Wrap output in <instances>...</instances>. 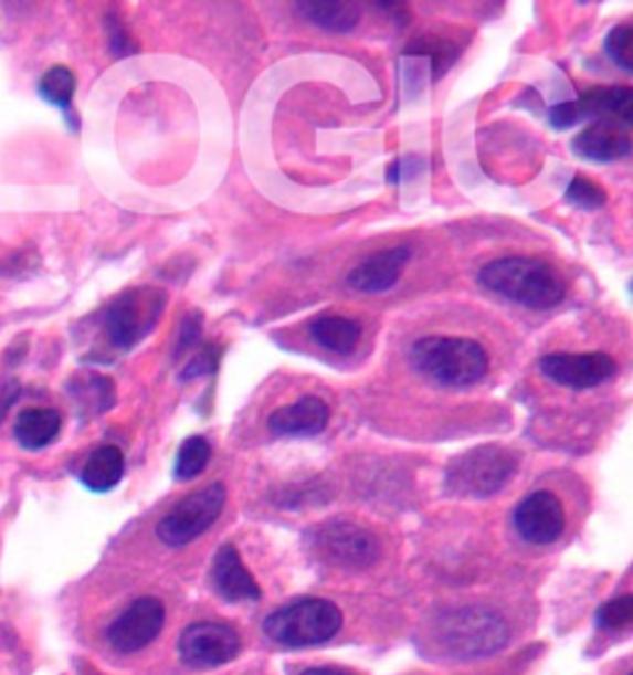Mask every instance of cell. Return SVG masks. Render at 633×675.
<instances>
[{"label":"cell","mask_w":633,"mask_h":675,"mask_svg":"<svg viewBox=\"0 0 633 675\" xmlns=\"http://www.w3.org/2000/svg\"><path fill=\"white\" fill-rule=\"evenodd\" d=\"M238 653H241V636L228 623H193L179 639V658L189 668L225 666V663L238 658Z\"/></svg>","instance_id":"cell-9"},{"label":"cell","mask_w":633,"mask_h":675,"mask_svg":"<svg viewBox=\"0 0 633 675\" xmlns=\"http://www.w3.org/2000/svg\"><path fill=\"white\" fill-rule=\"evenodd\" d=\"M70 393L80 409H89V413H105L114 407V383L99 373H85L70 381Z\"/></svg>","instance_id":"cell-22"},{"label":"cell","mask_w":633,"mask_h":675,"mask_svg":"<svg viewBox=\"0 0 633 675\" xmlns=\"http://www.w3.org/2000/svg\"><path fill=\"white\" fill-rule=\"evenodd\" d=\"M75 89H77L75 72L65 65L50 67L45 75L40 77V85H38L40 97H43L48 104H53V107L57 109H70L72 99H75Z\"/></svg>","instance_id":"cell-25"},{"label":"cell","mask_w":633,"mask_h":675,"mask_svg":"<svg viewBox=\"0 0 633 675\" xmlns=\"http://www.w3.org/2000/svg\"><path fill=\"white\" fill-rule=\"evenodd\" d=\"M218 363H221V349L215 345H205L199 349V355L193 357V361H189V367L181 371V381H191L196 377H203V373H213L218 371Z\"/></svg>","instance_id":"cell-30"},{"label":"cell","mask_w":633,"mask_h":675,"mask_svg":"<svg viewBox=\"0 0 633 675\" xmlns=\"http://www.w3.org/2000/svg\"><path fill=\"white\" fill-rule=\"evenodd\" d=\"M520 467V453L485 443L461 453L445 467V493L455 497H490L500 493Z\"/></svg>","instance_id":"cell-3"},{"label":"cell","mask_w":633,"mask_h":675,"mask_svg":"<svg viewBox=\"0 0 633 675\" xmlns=\"http://www.w3.org/2000/svg\"><path fill=\"white\" fill-rule=\"evenodd\" d=\"M201 331H203V315L199 309H191L189 315L183 317L181 327H179V337H176V345H173V359L183 357L186 351L196 347V341L201 339Z\"/></svg>","instance_id":"cell-29"},{"label":"cell","mask_w":633,"mask_h":675,"mask_svg":"<svg viewBox=\"0 0 633 675\" xmlns=\"http://www.w3.org/2000/svg\"><path fill=\"white\" fill-rule=\"evenodd\" d=\"M409 361L423 377L451 389L473 387L485 379L487 369H490V357H487L485 347L471 337L416 339L409 349Z\"/></svg>","instance_id":"cell-2"},{"label":"cell","mask_w":633,"mask_h":675,"mask_svg":"<svg viewBox=\"0 0 633 675\" xmlns=\"http://www.w3.org/2000/svg\"><path fill=\"white\" fill-rule=\"evenodd\" d=\"M270 641L287 648H307L327 643L341 629V611L327 599H299L265 619Z\"/></svg>","instance_id":"cell-5"},{"label":"cell","mask_w":633,"mask_h":675,"mask_svg":"<svg viewBox=\"0 0 633 675\" xmlns=\"http://www.w3.org/2000/svg\"><path fill=\"white\" fill-rule=\"evenodd\" d=\"M579 122H584L581 119V112H579V104H577V99L572 102H559V104H555L552 109H549V124H552L555 129H569V127H574V124H579Z\"/></svg>","instance_id":"cell-31"},{"label":"cell","mask_w":633,"mask_h":675,"mask_svg":"<svg viewBox=\"0 0 633 675\" xmlns=\"http://www.w3.org/2000/svg\"><path fill=\"white\" fill-rule=\"evenodd\" d=\"M458 52L461 48H455L453 40H445L441 35H421L407 48V55L429 57L433 80H441L451 70L453 62L458 60Z\"/></svg>","instance_id":"cell-23"},{"label":"cell","mask_w":633,"mask_h":675,"mask_svg":"<svg viewBox=\"0 0 633 675\" xmlns=\"http://www.w3.org/2000/svg\"><path fill=\"white\" fill-rule=\"evenodd\" d=\"M481 285L527 309H552L567 297V283L545 260L500 257L477 273Z\"/></svg>","instance_id":"cell-1"},{"label":"cell","mask_w":633,"mask_h":675,"mask_svg":"<svg viewBox=\"0 0 633 675\" xmlns=\"http://www.w3.org/2000/svg\"><path fill=\"white\" fill-rule=\"evenodd\" d=\"M166 293L144 285L122 293L105 312V335L114 349L129 351L147 339L166 309Z\"/></svg>","instance_id":"cell-6"},{"label":"cell","mask_w":633,"mask_h":675,"mask_svg":"<svg viewBox=\"0 0 633 675\" xmlns=\"http://www.w3.org/2000/svg\"><path fill=\"white\" fill-rule=\"evenodd\" d=\"M631 619H633V597L631 594L611 599L597 611V623L601 629H609V631L626 629Z\"/></svg>","instance_id":"cell-28"},{"label":"cell","mask_w":633,"mask_h":675,"mask_svg":"<svg viewBox=\"0 0 633 675\" xmlns=\"http://www.w3.org/2000/svg\"><path fill=\"white\" fill-rule=\"evenodd\" d=\"M225 500L228 491L223 483H213L199 493L183 497L179 505L163 515L157 527L159 539L169 547L191 545L193 539H199L215 525V519L223 513Z\"/></svg>","instance_id":"cell-7"},{"label":"cell","mask_w":633,"mask_h":675,"mask_svg":"<svg viewBox=\"0 0 633 675\" xmlns=\"http://www.w3.org/2000/svg\"><path fill=\"white\" fill-rule=\"evenodd\" d=\"M315 552L329 565L347 569H367L381 555V542L371 529L349 519H329L309 532Z\"/></svg>","instance_id":"cell-8"},{"label":"cell","mask_w":633,"mask_h":675,"mask_svg":"<svg viewBox=\"0 0 633 675\" xmlns=\"http://www.w3.org/2000/svg\"><path fill=\"white\" fill-rule=\"evenodd\" d=\"M213 449L209 439H203V435H191V439H186L181 443L179 453H176V463H173V477L181 483H189L193 477H199L205 467L211 463Z\"/></svg>","instance_id":"cell-24"},{"label":"cell","mask_w":633,"mask_h":675,"mask_svg":"<svg viewBox=\"0 0 633 675\" xmlns=\"http://www.w3.org/2000/svg\"><path fill=\"white\" fill-rule=\"evenodd\" d=\"M513 525L525 542L537 547L552 545L562 537L567 527L565 505L549 491L529 493L525 500L515 507Z\"/></svg>","instance_id":"cell-12"},{"label":"cell","mask_w":633,"mask_h":675,"mask_svg":"<svg viewBox=\"0 0 633 675\" xmlns=\"http://www.w3.org/2000/svg\"><path fill=\"white\" fill-rule=\"evenodd\" d=\"M565 201L569 205L579 208V211H599V208L606 205L609 196L597 181L587 179V176H574V179L567 186Z\"/></svg>","instance_id":"cell-26"},{"label":"cell","mask_w":633,"mask_h":675,"mask_svg":"<svg viewBox=\"0 0 633 675\" xmlns=\"http://www.w3.org/2000/svg\"><path fill=\"white\" fill-rule=\"evenodd\" d=\"M572 151L579 159L594 164H614L626 159L631 154L629 127H621L616 122H591L587 129H581L574 137Z\"/></svg>","instance_id":"cell-15"},{"label":"cell","mask_w":633,"mask_h":675,"mask_svg":"<svg viewBox=\"0 0 633 675\" xmlns=\"http://www.w3.org/2000/svg\"><path fill=\"white\" fill-rule=\"evenodd\" d=\"M109 30H112L109 45H112L114 52H117V55H129V52H134V50L129 48V38L124 35V28H122L119 23H112Z\"/></svg>","instance_id":"cell-32"},{"label":"cell","mask_w":633,"mask_h":675,"mask_svg":"<svg viewBox=\"0 0 633 675\" xmlns=\"http://www.w3.org/2000/svg\"><path fill=\"white\" fill-rule=\"evenodd\" d=\"M329 407L317 397H303L267 415V429L279 439H313L327 429Z\"/></svg>","instance_id":"cell-14"},{"label":"cell","mask_w":633,"mask_h":675,"mask_svg":"<svg viewBox=\"0 0 633 675\" xmlns=\"http://www.w3.org/2000/svg\"><path fill=\"white\" fill-rule=\"evenodd\" d=\"M510 629L500 614L490 609L468 607L449 611L435 621V641L455 658H481L500 651Z\"/></svg>","instance_id":"cell-4"},{"label":"cell","mask_w":633,"mask_h":675,"mask_svg":"<svg viewBox=\"0 0 633 675\" xmlns=\"http://www.w3.org/2000/svg\"><path fill=\"white\" fill-rule=\"evenodd\" d=\"M62 431V413L50 407L25 409L13 423V439L20 449L43 451L57 441Z\"/></svg>","instance_id":"cell-18"},{"label":"cell","mask_w":633,"mask_h":675,"mask_svg":"<svg viewBox=\"0 0 633 675\" xmlns=\"http://www.w3.org/2000/svg\"><path fill=\"white\" fill-rule=\"evenodd\" d=\"M581 119L616 122L631 127L633 119V89L631 87H594L581 92L577 99Z\"/></svg>","instance_id":"cell-17"},{"label":"cell","mask_w":633,"mask_h":675,"mask_svg":"<svg viewBox=\"0 0 633 675\" xmlns=\"http://www.w3.org/2000/svg\"><path fill=\"white\" fill-rule=\"evenodd\" d=\"M166 611L157 597H141L109 623L107 641L114 651L137 653L157 641L163 629Z\"/></svg>","instance_id":"cell-11"},{"label":"cell","mask_w":633,"mask_h":675,"mask_svg":"<svg viewBox=\"0 0 633 675\" xmlns=\"http://www.w3.org/2000/svg\"><path fill=\"white\" fill-rule=\"evenodd\" d=\"M295 10L307 23L329 33H349L361 20V10L355 3H335V0H305V3H295Z\"/></svg>","instance_id":"cell-21"},{"label":"cell","mask_w":633,"mask_h":675,"mask_svg":"<svg viewBox=\"0 0 633 675\" xmlns=\"http://www.w3.org/2000/svg\"><path fill=\"white\" fill-rule=\"evenodd\" d=\"M411 263V251L407 245L389 247V251H379L367 260H361L359 265L349 270L347 285L357 293L365 295H379L389 293L397 287V283L403 275V270Z\"/></svg>","instance_id":"cell-13"},{"label":"cell","mask_w":633,"mask_h":675,"mask_svg":"<svg viewBox=\"0 0 633 675\" xmlns=\"http://www.w3.org/2000/svg\"><path fill=\"white\" fill-rule=\"evenodd\" d=\"M124 467H127V461L117 445H99L82 467L80 481L92 493H109L122 483Z\"/></svg>","instance_id":"cell-20"},{"label":"cell","mask_w":633,"mask_h":675,"mask_svg":"<svg viewBox=\"0 0 633 675\" xmlns=\"http://www.w3.org/2000/svg\"><path fill=\"white\" fill-rule=\"evenodd\" d=\"M309 337H313L321 349L331 351V355L347 357L357 349L361 327L357 319L339 317V315H321L307 325Z\"/></svg>","instance_id":"cell-19"},{"label":"cell","mask_w":633,"mask_h":675,"mask_svg":"<svg viewBox=\"0 0 633 675\" xmlns=\"http://www.w3.org/2000/svg\"><path fill=\"white\" fill-rule=\"evenodd\" d=\"M539 371L545 377L565 389H594L616 377V359L604 355V351H587V355H547L539 359Z\"/></svg>","instance_id":"cell-10"},{"label":"cell","mask_w":633,"mask_h":675,"mask_svg":"<svg viewBox=\"0 0 633 675\" xmlns=\"http://www.w3.org/2000/svg\"><path fill=\"white\" fill-rule=\"evenodd\" d=\"M299 675H355V673L327 666V668H307V671H303V673H299Z\"/></svg>","instance_id":"cell-33"},{"label":"cell","mask_w":633,"mask_h":675,"mask_svg":"<svg viewBox=\"0 0 633 675\" xmlns=\"http://www.w3.org/2000/svg\"><path fill=\"white\" fill-rule=\"evenodd\" d=\"M213 587L228 601H257L261 587L243 565L233 545H223L213 557Z\"/></svg>","instance_id":"cell-16"},{"label":"cell","mask_w":633,"mask_h":675,"mask_svg":"<svg viewBox=\"0 0 633 675\" xmlns=\"http://www.w3.org/2000/svg\"><path fill=\"white\" fill-rule=\"evenodd\" d=\"M604 50L609 60L614 62L619 70L633 72V25L624 23L616 25L614 30H609V35L604 40Z\"/></svg>","instance_id":"cell-27"}]
</instances>
